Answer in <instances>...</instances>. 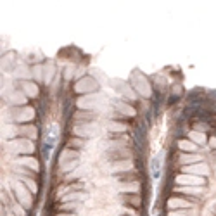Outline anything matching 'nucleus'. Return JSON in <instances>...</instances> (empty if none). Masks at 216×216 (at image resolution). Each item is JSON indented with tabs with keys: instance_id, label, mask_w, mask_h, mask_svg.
<instances>
[{
	"instance_id": "1",
	"label": "nucleus",
	"mask_w": 216,
	"mask_h": 216,
	"mask_svg": "<svg viewBox=\"0 0 216 216\" xmlns=\"http://www.w3.org/2000/svg\"><path fill=\"white\" fill-rule=\"evenodd\" d=\"M176 183H183V185H194V183H204L202 178H194V176H187V175H183V176H178L176 178Z\"/></svg>"
},
{
	"instance_id": "2",
	"label": "nucleus",
	"mask_w": 216,
	"mask_h": 216,
	"mask_svg": "<svg viewBox=\"0 0 216 216\" xmlns=\"http://www.w3.org/2000/svg\"><path fill=\"white\" fill-rule=\"evenodd\" d=\"M125 197V201L128 202V204H131V206H138L140 202H142V199H140V195L138 194H128V195H123Z\"/></svg>"
},
{
	"instance_id": "3",
	"label": "nucleus",
	"mask_w": 216,
	"mask_h": 216,
	"mask_svg": "<svg viewBox=\"0 0 216 216\" xmlns=\"http://www.w3.org/2000/svg\"><path fill=\"white\" fill-rule=\"evenodd\" d=\"M168 206L169 207H185V206H188V202L182 201V199H169Z\"/></svg>"
},
{
	"instance_id": "4",
	"label": "nucleus",
	"mask_w": 216,
	"mask_h": 216,
	"mask_svg": "<svg viewBox=\"0 0 216 216\" xmlns=\"http://www.w3.org/2000/svg\"><path fill=\"white\" fill-rule=\"evenodd\" d=\"M180 149H187V150H192L194 149V144H190L188 140H180Z\"/></svg>"
},
{
	"instance_id": "5",
	"label": "nucleus",
	"mask_w": 216,
	"mask_h": 216,
	"mask_svg": "<svg viewBox=\"0 0 216 216\" xmlns=\"http://www.w3.org/2000/svg\"><path fill=\"white\" fill-rule=\"evenodd\" d=\"M137 178V173H126V175H123V176H118V180H135Z\"/></svg>"
},
{
	"instance_id": "6",
	"label": "nucleus",
	"mask_w": 216,
	"mask_h": 216,
	"mask_svg": "<svg viewBox=\"0 0 216 216\" xmlns=\"http://www.w3.org/2000/svg\"><path fill=\"white\" fill-rule=\"evenodd\" d=\"M73 145H74V147H81L83 142L80 138H74V140H71V142H69V147H73Z\"/></svg>"
}]
</instances>
